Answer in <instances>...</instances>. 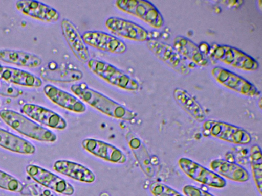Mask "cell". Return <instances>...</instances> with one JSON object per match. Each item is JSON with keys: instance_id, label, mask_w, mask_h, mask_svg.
I'll return each instance as SVG.
<instances>
[{"instance_id": "1", "label": "cell", "mask_w": 262, "mask_h": 196, "mask_svg": "<svg viewBox=\"0 0 262 196\" xmlns=\"http://www.w3.org/2000/svg\"><path fill=\"white\" fill-rule=\"evenodd\" d=\"M71 91L80 100L110 117L131 120L136 114L104 94L90 88L85 83L72 85Z\"/></svg>"}, {"instance_id": "2", "label": "cell", "mask_w": 262, "mask_h": 196, "mask_svg": "<svg viewBox=\"0 0 262 196\" xmlns=\"http://www.w3.org/2000/svg\"><path fill=\"white\" fill-rule=\"evenodd\" d=\"M0 117L13 129L32 139L49 142L57 140V136L51 131L13 110H1Z\"/></svg>"}, {"instance_id": "3", "label": "cell", "mask_w": 262, "mask_h": 196, "mask_svg": "<svg viewBox=\"0 0 262 196\" xmlns=\"http://www.w3.org/2000/svg\"><path fill=\"white\" fill-rule=\"evenodd\" d=\"M202 129L205 136L232 144L246 145L252 140L251 135L245 130L223 121L207 120L203 122Z\"/></svg>"}, {"instance_id": "4", "label": "cell", "mask_w": 262, "mask_h": 196, "mask_svg": "<svg viewBox=\"0 0 262 196\" xmlns=\"http://www.w3.org/2000/svg\"><path fill=\"white\" fill-rule=\"evenodd\" d=\"M87 65L92 72L113 86L128 91H136L139 88L136 80L108 63L90 59Z\"/></svg>"}, {"instance_id": "5", "label": "cell", "mask_w": 262, "mask_h": 196, "mask_svg": "<svg viewBox=\"0 0 262 196\" xmlns=\"http://www.w3.org/2000/svg\"><path fill=\"white\" fill-rule=\"evenodd\" d=\"M116 6L122 11L135 16L155 29L164 24V18L151 2L142 0H118Z\"/></svg>"}, {"instance_id": "6", "label": "cell", "mask_w": 262, "mask_h": 196, "mask_svg": "<svg viewBox=\"0 0 262 196\" xmlns=\"http://www.w3.org/2000/svg\"><path fill=\"white\" fill-rule=\"evenodd\" d=\"M210 51L216 60L238 69L254 71L258 68L259 64L253 58L231 46L215 45Z\"/></svg>"}, {"instance_id": "7", "label": "cell", "mask_w": 262, "mask_h": 196, "mask_svg": "<svg viewBox=\"0 0 262 196\" xmlns=\"http://www.w3.org/2000/svg\"><path fill=\"white\" fill-rule=\"evenodd\" d=\"M178 165L186 176L201 184L215 188H222L226 185L223 178L189 158H180Z\"/></svg>"}, {"instance_id": "8", "label": "cell", "mask_w": 262, "mask_h": 196, "mask_svg": "<svg viewBox=\"0 0 262 196\" xmlns=\"http://www.w3.org/2000/svg\"><path fill=\"white\" fill-rule=\"evenodd\" d=\"M211 75L221 85L241 94L251 97L258 94V91L253 84L227 69L214 67L211 69Z\"/></svg>"}, {"instance_id": "9", "label": "cell", "mask_w": 262, "mask_h": 196, "mask_svg": "<svg viewBox=\"0 0 262 196\" xmlns=\"http://www.w3.org/2000/svg\"><path fill=\"white\" fill-rule=\"evenodd\" d=\"M26 170L34 181L46 188L66 195H71L74 192V187L69 182L41 167L29 164Z\"/></svg>"}, {"instance_id": "10", "label": "cell", "mask_w": 262, "mask_h": 196, "mask_svg": "<svg viewBox=\"0 0 262 196\" xmlns=\"http://www.w3.org/2000/svg\"><path fill=\"white\" fill-rule=\"evenodd\" d=\"M147 46L159 60L178 73L183 75L189 73L187 64L173 46L155 39L148 40Z\"/></svg>"}, {"instance_id": "11", "label": "cell", "mask_w": 262, "mask_h": 196, "mask_svg": "<svg viewBox=\"0 0 262 196\" xmlns=\"http://www.w3.org/2000/svg\"><path fill=\"white\" fill-rule=\"evenodd\" d=\"M82 37L86 45L102 51L121 54L127 49L123 41L105 32L89 31L84 32Z\"/></svg>"}, {"instance_id": "12", "label": "cell", "mask_w": 262, "mask_h": 196, "mask_svg": "<svg viewBox=\"0 0 262 196\" xmlns=\"http://www.w3.org/2000/svg\"><path fill=\"white\" fill-rule=\"evenodd\" d=\"M106 28L114 34L131 40L143 42L148 40V32L132 21L117 17H111L105 21Z\"/></svg>"}, {"instance_id": "13", "label": "cell", "mask_w": 262, "mask_h": 196, "mask_svg": "<svg viewBox=\"0 0 262 196\" xmlns=\"http://www.w3.org/2000/svg\"><path fill=\"white\" fill-rule=\"evenodd\" d=\"M82 147L88 152L100 158L114 163H124L125 155L116 146L94 138H86L82 141Z\"/></svg>"}, {"instance_id": "14", "label": "cell", "mask_w": 262, "mask_h": 196, "mask_svg": "<svg viewBox=\"0 0 262 196\" xmlns=\"http://www.w3.org/2000/svg\"><path fill=\"white\" fill-rule=\"evenodd\" d=\"M21 110L29 117L47 127L57 130L67 127V122L62 117L42 106L27 103L22 106Z\"/></svg>"}, {"instance_id": "15", "label": "cell", "mask_w": 262, "mask_h": 196, "mask_svg": "<svg viewBox=\"0 0 262 196\" xmlns=\"http://www.w3.org/2000/svg\"><path fill=\"white\" fill-rule=\"evenodd\" d=\"M61 28L64 38L76 58L81 62H88L90 59L88 48L77 28L67 19L62 20Z\"/></svg>"}, {"instance_id": "16", "label": "cell", "mask_w": 262, "mask_h": 196, "mask_svg": "<svg viewBox=\"0 0 262 196\" xmlns=\"http://www.w3.org/2000/svg\"><path fill=\"white\" fill-rule=\"evenodd\" d=\"M15 5L17 9L24 14L41 21L54 22L57 21L60 17L56 10L39 1H18Z\"/></svg>"}, {"instance_id": "17", "label": "cell", "mask_w": 262, "mask_h": 196, "mask_svg": "<svg viewBox=\"0 0 262 196\" xmlns=\"http://www.w3.org/2000/svg\"><path fill=\"white\" fill-rule=\"evenodd\" d=\"M43 91L52 102L65 109L77 113L86 111L85 105L79 99L53 85H46Z\"/></svg>"}, {"instance_id": "18", "label": "cell", "mask_w": 262, "mask_h": 196, "mask_svg": "<svg viewBox=\"0 0 262 196\" xmlns=\"http://www.w3.org/2000/svg\"><path fill=\"white\" fill-rule=\"evenodd\" d=\"M210 167L220 176L233 181L245 182L250 178L249 173L245 168L226 160L214 159L210 162Z\"/></svg>"}, {"instance_id": "19", "label": "cell", "mask_w": 262, "mask_h": 196, "mask_svg": "<svg viewBox=\"0 0 262 196\" xmlns=\"http://www.w3.org/2000/svg\"><path fill=\"white\" fill-rule=\"evenodd\" d=\"M56 172L74 180L87 183H93L95 180L94 174L85 166L74 162L60 160L53 165Z\"/></svg>"}, {"instance_id": "20", "label": "cell", "mask_w": 262, "mask_h": 196, "mask_svg": "<svg viewBox=\"0 0 262 196\" xmlns=\"http://www.w3.org/2000/svg\"><path fill=\"white\" fill-rule=\"evenodd\" d=\"M0 79L9 83L31 87H39L42 84L39 78L29 72L1 65Z\"/></svg>"}, {"instance_id": "21", "label": "cell", "mask_w": 262, "mask_h": 196, "mask_svg": "<svg viewBox=\"0 0 262 196\" xmlns=\"http://www.w3.org/2000/svg\"><path fill=\"white\" fill-rule=\"evenodd\" d=\"M173 47L182 57L200 66H205L208 60L199 47L192 41L183 36H177L173 40Z\"/></svg>"}, {"instance_id": "22", "label": "cell", "mask_w": 262, "mask_h": 196, "mask_svg": "<svg viewBox=\"0 0 262 196\" xmlns=\"http://www.w3.org/2000/svg\"><path fill=\"white\" fill-rule=\"evenodd\" d=\"M126 139L142 171L148 177H152L154 169L145 145L140 139L130 132L126 134Z\"/></svg>"}, {"instance_id": "23", "label": "cell", "mask_w": 262, "mask_h": 196, "mask_svg": "<svg viewBox=\"0 0 262 196\" xmlns=\"http://www.w3.org/2000/svg\"><path fill=\"white\" fill-rule=\"evenodd\" d=\"M0 60L17 66L36 67L42 63L38 56L21 51L9 49H0Z\"/></svg>"}, {"instance_id": "24", "label": "cell", "mask_w": 262, "mask_h": 196, "mask_svg": "<svg viewBox=\"0 0 262 196\" xmlns=\"http://www.w3.org/2000/svg\"><path fill=\"white\" fill-rule=\"evenodd\" d=\"M0 146L22 154L31 155L35 152V148L31 142L1 128Z\"/></svg>"}, {"instance_id": "25", "label": "cell", "mask_w": 262, "mask_h": 196, "mask_svg": "<svg viewBox=\"0 0 262 196\" xmlns=\"http://www.w3.org/2000/svg\"><path fill=\"white\" fill-rule=\"evenodd\" d=\"M173 95L179 105L189 115L199 122L204 121L205 115L202 107L186 90L176 88Z\"/></svg>"}, {"instance_id": "26", "label": "cell", "mask_w": 262, "mask_h": 196, "mask_svg": "<svg viewBox=\"0 0 262 196\" xmlns=\"http://www.w3.org/2000/svg\"><path fill=\"white\" fill-rule=\"evenodd\" d=\"M250 159L252 174L256 187L261 194L262 189V155L260 148L253 145L250 150Z\"/></svg>"}, {"instance_id": "27", "label": "cell", "mask_w": 262, "mask_h": 196, "mask_svg": "<svg viewBox=\"0 0 262 196\" xmlns=\"http://www.w3.org/2000/svg\"><path fill=\"white\" fill-rule=\"evenodd\" d=\"M0 188L15 192L23 190L22 183L12 176L0 170Z\"/></svg>"}, {"instance_id": "28", "label": "cell", "mask_w": 262, "mask_h": 196, "mask_svg": "<svg viewBox=\"0 0 262 196\" xmlns=\"http://www.w3.org/2000/svg\"><path fill=\"white\" fill-rule=\"evenodd\" d=\"M149 189L154 196H184L170 187L160 182L152 183Z\"/></svg>"}, {"instance_id": "29", "label": "cell", "mask_w": 262, "mask_h": 196, "mask_svg": "<svg viewBox=\"0 0 262 196\" xmlns=\"http://www.w3.org/2000/svg\"><path fill=\"white\" fill-rule=\"evenodd\" d=\"M21 93L22 92L16 87L10 85L5 81L0 80V95L15 98Z\"/></svg>"}, {"instance_id": "30", "label": "cell", "mask_w": 262, "mask_h": 196, "mask_svg": "<svg viewBox=\"0 0 262 196\" xmlns=\"http://www.w3.org/2000/svg\"><path fill=\"white\" fill-rule=\"evenodd\" d=\"M26 188L33 196H56L55 193L45 187L36 184L28 185Z\"/></svg>"}, {"instance_id": "31", "label": "cell", "mask_w": 262, "mask_h": 196, "mask_svg": "<svg viewBox=\"0 0 262 196\" xmlns=\"http://www.w3.org/2000/svg\"><path fill=\"white\" fill-rule=\"evenodd\" d=\"M185 196H214L212 194L191 185H186L183 188Z\"/></svg>"}, {"instance_id": "32", "label": "cell", "mask_w": 262, "mask_h": 196, "mask_svg": "<svg viewBox=\"0 0 262 196\" xmlns=\"http://www.w3.org/2000/svg\"><path fill=\"white\" fill-rule=\"evenodd\" d=\"M100 196H110L107 193L103 192L102 193Z\"/></svg>"}]
</instances>
